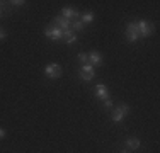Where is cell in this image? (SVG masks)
<instances>
[{
  "mask_svg": "<svg viewBox=\"0 0 160 153\" xmlns=\"http://www.w3.org/2000/svg\"><path fill=\"white\" fill-rule=\"evenodd\" d=\"M5 37H7V32H5L3 29H0V41H3Z\"/></svg>",
  "mask_w": 160,
  "mask_h": 153,
  "instance_id": "18",
  "label": "cell"
},
{
  "mask_svg": "<svg viewBox=\"0 0 160 153\" xmlns=\"http://www.w3.org/2000/svg\"><path fill=\"white\" fill-rule=\"evenodd\" d=\"M96 97L101 99V101H106V99H109V90L106 89L104 83H97V85H96Z\"/></svg>",
  "mask_w": 160,
  "mask_h": 153,
  "instance_id": "9",
  "label": "cell"
},
{
  "mask_svg": "<svg viewBox=\"0 0 160 153\" xmlns=\"http://www.w3.org/2000/svg\"><path fill=\"white\" fill-rule=\"evenodd\" d=\"M87 56H89V65H92L94 68L102 65V55L99 51H90Z\"/></svg>",
  "mask_w": 160,
  "mask_h": 153,
  "instance_id": "8",
  "label": "cell"
},
{
  "mask_svg": "<svg viewBox=\"0 0 160 153\" xmlns=\"http://www.w3.org/2000/svg\"><path fill=\"white\" fill-rule=\"evenodd\" d=\"M124 34H126V39L129 43H136V41L140 39V34H138V29H136V22H129L126 26V31H124Z\"/></svg>",
  "mask_w": 160,
  "mask_h": 153,
  "instance_id": "6",
  "label": "cell"
},
{
  "mask_svg": "<svg viewBox=\"0 0 160 153\" xmlns=\"http://www.w3.org/2000/svg\"><path fill=\"white\" fill-rule=\"evenodd\" d=\"M2 14H3V10H2V7H0V17H2Z\"/></svg>",
  "mask_w": 160,
  "mask_h": 153,
  "instance_id": "21",
  "label": "cell"
},
{
  "mask_svg": "<svg viewBox=\"0 0 160 153\" xmlns=\"http://www.w3.org/2000/svg\"><path fill=\"white\" fill-rule=\"evenodd\" d=\"M53 24H55L56 27H60L63 32L65 31H72V21L62 17V15H55V17H53Z\"/></svg>",
  "mask_w": 160,
  "mask_h": 153,
  "instance_id": "7",
  "label": "cell"
},
{
  "mask_svg": "<svg viewBox=\"0 0 160 153\" xmlns=\"http://www.w3.org/2000/svg\"><path fill=\"white\" fill-rule=\"evenodd\" d=\"M129 112V106L128 104H121L118 107H114V109L111 111V119L112 122H121L126 117V114Z\"/></svg>",
  "mask_w": 160,
  "mask_h": 153,
  "instance_id": "2",
  "label": "cell"
},
{
  "mask_svg": "<svg viewBox=\"0 0 160 153\" xmlns=\"http://www.w3.org/2000/svg\"><path fill=\"white\" fill-rule=\"evenodd\" d=\"M44 75H46L48 78H60V76H62V67H60L58 63H49V65H46V68H44Z\"/></svg>",
  "mask_w": 160,
  "mask_h": 153,
  "instance_id": "4",
  "label": "cell"
},
{
  "mask_svg": "<svg viewBox=\"0 0 160 153\" xmlns=\"http://www.w3.org/2000/svg\"><path fill=\"white\" fill-rule=\"evenodd\" d=\"M62 17L68 19V21H72V19L80 17V12H78L77 9H72V7H65V9L62 10Z\"/></svg>",
  "mask_w": 160,
  "mask_h": 153,
  "instance_id": "10",
  "label": "cell"
},
{
  "mask_svg": "<svg viewBox=\"0 0 160 153\" xmlns=\"http://www.w3.org/2000/svg\"><path fill=\"white\" fill-rule=\"evenodd\" d=\"M10 3H12L14 7H22L24 3H28V2H24V0H12Z\"/></svg>",
  "mask_w": 160,
  "mask_h": 153,
  "instance_id": "17",
  "label": "cell"
},
{
  "mask_svg": "<svg viewBox=\"0 0 160 153\" xmlns=\"http://www.w3.org/2000/svg\"><path fill=\"white\" fill-rule=\"evenodd\" d=\"M104 109L106 111H111L112 109V101H111V99H106V101H104Z\"/></svg>",
  "mask_w": 160,
  "mask_h": 153,
  "instance_id": "16",
  "label": "cell"
},
{
  "mask_svg": "<svg viewBox=\"0 0 160 153\" xmlns=\"http://www.w3.org/2000/svg\"><path fill=\"white\" fill-rule=\"evenodd\" d=\"M78 61H80V67L82 65H89V56H87V53H78Z\"/></svg>",
  "mask_w": 160,
  "mask_h": 153,
  "instance_id": "15",
  "label": "cell"
},
{
  "mask_svg": "<svg viewBox=\"0 0 160 153\" xmlns=\"http://www.w3.org/2000/svg\"><path fill=\"white\" fill-rule=\"evenodd\" d=\"M136 29H138V34L140 37H150L152 34H153V24L152 22H148L147 19H140L138 22H136Z\"/></svg>",
  "mask_w": 160,
  "mask_h": 153,
  "instance_id": "1",
  "label": "cell"
},
{
  "mask_svg": "<svg viewBox=\"0 0 160 153\" xmlns=\"http://www.w3.org/2000/svg\"><path fill=\"white\" fill-rule=\"evenodd\" d=\"M44 36L49 37V39H53V41H62L63 39V31L60 27H56L55 24H51L44 29Z\"/></svg>",
  "mask_w": 160,
  "mask_h": 153,
  "instance_id": "3",
  "label": "cell"
},
{
  "mask_svg": "<svg viewBox=\"0 0 160 153\" xmlns=\"http://www.w3.org/2000/svg\"><path fill=\"white\" fill-rule=\"evenodd\" d=\"M140 140L138 138H135V136H129L126 138V150L129 151H136V150H140Z\"/></svg>",
  "mask_w": 160,
  "mask_h": 153,
  "instance_id": "11",
  "label": "cell"
},
{
  "mask_svg": "<svg viewBox=\"0 0 160 153\" xmlns=\"http://www.w3.org/2000/svg\"><path fill=\"white\" fill-rule=\"evenodd\" d=\"M119 153H129V150H126V148H124V150H121Z\"/></svg>",
  "mask_w": 160,
  "mask_h": 153,
  "instance_id": "20",
  "label": "cell"
},
{
  "mask_svg": "<svg viewBox=\"0 0 160 153\" xmlns=\"http://www.w3.org/2000/svg\"><path fill=\"white\" fill-rule=\"evenodd\" d=\"M78 75H80V78H82L83 82H90V80L94 78V75H96V68H94L92 65H82Z\"/></svg>",
  "mask_w": 160,
  "mask_h": 153,
  "instance_id": "5",
  "label": "cell"
},
{
  "mask_svg": "<svg viewBox=\"0 0 160 153\" xmlns=\"http://www.w3.org/2000/svg\"><path fill=\"white\" fill-rule=\"evenodd\" d=\"M83 29H85V26L80 22V19H77V21L72 22V31H73V32H82Z\"/></svg>",
  "mask_w": 160,
  "mask_h": 153,
  "instance_id": "14",
  "label": "cell"
},
{
  "mask_svg": "<svg viewBox=\"0 0 160 153\" xmlns=\"http://www.w3.org/2000/svg\"><path fill=\"white\" fill-rule=\"evenodd\" d=\"M3 138H5V129L0 128V140H3Z\"/></svg>",
  "mask_w": 160,
  "mask_h": 153,
  "instance_id": "19",
  "label": "cell"
},
{
  "mask_svg": "<svg viewBox=\"0 0 160 153\" xmlns=\"http://www.w3.org/2000/svg\"><path fill=\"white\" fill-rule=\"evenodd\" d=\"M0 7H2V2H0Z\"/></svg>",
  "mask_w": 160,
  "mask_h": 153,
  "instance_id": "22",
  "label": "cell"
},
{
  "mask_svg": "<svg viewBox=\"0 0 160 153\" xmlns=\"http://www.w3.org/2000/svg\"><path fill=\"white\" fill-rule=\"evenodd\" d=\"M63 41H65V44H73L75 41H77V34H75L73 31H65L63 32Z\"/></svg>",
  "mask_w": 160,
  "mask_h": 153,
  "instance_id": "12",
  "label": "cell"
},
{
  "mask_svg": "<svg viewBox=\"0 0 160 153\" xmlns=\"http://www.w3.org/2000/svg\"><path fill=\"white\" fill-rule=\"evenodd\" d=\"M94 12H90V10H87V12H83L82 15H80V22H82L83 26L85 24H90V22H94Z\"/></svg>",
  "mask_w": 160,
  "mask_h": 153,
  "instance_id": "13",
  "label": "cell"
}]
</instances>
